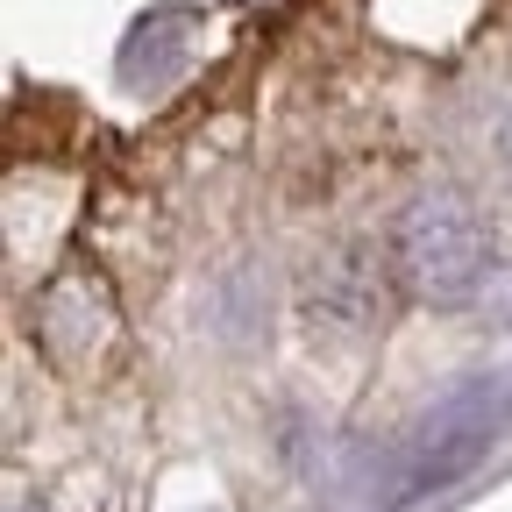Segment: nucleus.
Returning <instances> with one entry per match:
<instances>
[{"instance_id": "nucleus-1", "label": "nucleus", "mask_w": 512, "mask_h": 512, "mask_svg": "<svg viewBox=\"0 0 512 512\" xmlns=\"http://www.w3.org/2000/svg\"><path fill=\"white\" fill-rule=\"evenodd\" d=\"M491 271V235L463 200H420L399 221V278L420 299H470Z\"/></svg>"}]
</instances>
